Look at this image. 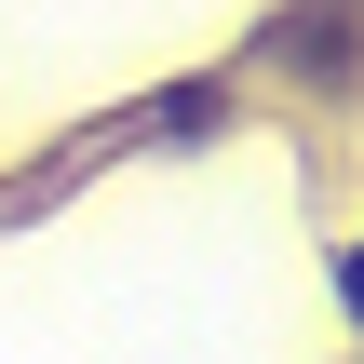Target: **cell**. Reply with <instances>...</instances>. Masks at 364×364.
Segmentation results:
<instances>
[{
	"label": "cell",
	"mask_w": 364,
	"mask_h": 364,
	"mask_svg": "<svg viewBox=\"0 0 364 364\" xmlns=\"http://www.w3.org/2000/svg\"><path fill=\"white\" fill-rule=\"evenodd\" d=\"M149 122H162V135H216V95H203V81H176V95H162Z\"/></svg>",
	"instance_id": "1"
},
{
	"label": "cell",
	"mask_w": 364,
	"mask_h": 364,
	"mask_svg": "<svg viewBox=\"0 0 364 364\" xmlns=\"http://www.w3.org/2000/svg\"><path fill=\"white\" fill-rule=\"evenodd\" d=\"M338 297H351V311H364V243H351V257H338Z\"/></svg>",
	"instance_id": "2"
}]
</instances>
